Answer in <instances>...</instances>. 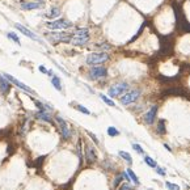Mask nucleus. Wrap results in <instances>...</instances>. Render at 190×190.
Listing matches in <instances>:
<instances>
[{
    "instance_id": "nucleus-1",
    "label": "nucleus",
    "mask_w": 190,
    "mask_h": 190,
    "mask_svg": "<svg viewBox=\"0 0 190 190\" xmlns=\"http://www.w3.org/2000/svg\"><path fill=\"white\" fill-rule=\"evenodd\" d=\"M109 59H110V56H109L108 53H92L89 54V55L87 56V59H85V62H87L88 64H90V66H100V64L105 63V62H108Z\"/></svg>"
},
{
    "instance_id": "nucleus-2",
    "label": "nucleus",
    "mask_w": 190,
    "mask_h": 190,
    "mask_svg": "<svg viewBox=\"0 0 190 190\" xmlns=\"http://www.w3.org/2000/svg\"><path fill=\"white\" fill-rule=\"evenodd\" d=\"M46 26L50 30L59 32V30H64V29L72 28V22L66 19H58V20H55V21H47L46 22Z\"/></svg>"
},
{
    "instance_id": "nucleus-3",
    "label": "nucleus",
    "mask_w": 190,
    "mask_h": 190,
    "mask_svg": "<svg viewBox=\"0 0 190 190\" xmlns=\"http://www.w3.org/2000/svg\"><path fill=\"white\" fill-rule=\"evenodd\" d=\"M140 95H142V90H140V89L130 90V92H126L125 95L121 96L119 102H121L122 105H130V104H134L135 101L140 97Z\"/></svg>"
},
{
    "instance_id": "nucleus-4",
    "label": "nucleus",
    "mask_w": 190,
    "mask_h": 190,
    "mask_svg": "<svg viewBox=\"0 0 190 190\" xmlns=\"http://www.w3.org/2000/svg\"><path fill=\"white\" fill-rule=\"evenodd\" d=\"M46 37L51 40L53 42H71L72 34L66 32H53V33H46Z\"/></svg>"
},
{
    "instance_id": "nucleus-5",
    "label": "nucleus",
    "mask_w": 190,
    "mask_h": 190,
    "mask_svg": "<svg viewBox=\"0 0 190 190\" xmlns=\"http://www.w3.org/2000/svg\"><path fill=\"white\" fill-rule=\"evenodd\" d=\"M127 89H129V84L125 81H121V83H117V84L111 85L110 88H109V96L110 97H119V96H122L125 92H127Z\"/></svg>"
},
{
    "instance_id": "nucleus-6",
    "label": "nucleus",
    "mask_w": 190,
    "mask_h": 190,
    "mask_svg": "<svg viewBox=\"0 0 190 190\" xmlns=\"http://www.w3.org/2000/svg\"><path fill=\"white\" fill-rule=\"evenodd\" d=\"M55 121H56V123H58V126H59V129H61V134H62V138L63 139H70L71 138V130H70V127H68V125H67V122L64 121L63 118H62L61 116H56L55 117Z\"/></svg>"
},
{
    "instance_id": "nucleus-7",
    "label": "nucleus",
    "mask_w": 190,
    "mask_h": 190,
    "mask_svg": "<svg viewBox=\"0 0 190 190\" xmlns=\"http://www.w3.org/2000/svg\"><path fill=\"white\" fill-rule=\"evenodd\" d=\"M89 76L90 79H102V77H106L108 76V70L102 66H95L89 70Z\"/></svg>"
},
{
    "instance_id": "nucleus-8",
    "label": "nucleus",
    "mask_w": 190,
    "mask_h": 190,
    "mask_svg": "<svg viewBox=\"0 0 190 190\" xmlns=\"http://www.w3.org/2000/svg\"><path fill=\"white\" fill-rule=\"evenodd\" d=\"M4 77H6L7 80H8L9 83H12V84H15L16 87H19L20 89H22V90H25V92H28V93H32V95H34V90L32 89V88H29L28 85H25L24 83H21L20 80H17L16 77H13L12 75H9V74H4Z\"/></svg>"
},
{
    "instance_id": "nucleus-9",
    "label": "nucleus",
    "mask_w": 190,
    "mask_h": 190,
    "mask_svg": "<svg viewBox=\"0 0 190 190\" xmlns=\"http://www.w3.org/2000/svg\"><path fill=\"white\" fill-rule=\"evenodd\" d=\"M157 105H153L150 108V110L144 114V122L147 125H152L156 119V114H157Z\"/></svg>"
},
{
    "instance_id": "nucleus-10",
    "label": "nucleus",
    "mask_w": 190,
    "mask_h": 190,
    "mask_svg": "<svg viewBox=\"0 0 190 190\" xmlns=\"http://www.w3.org/2000/svg\"><path fill=\"white\" fill-rule=\"evenodd\" d=\"M43 4L42 3H38V1H21L20 7L21 9L24 11H33V9H40Z\"/></svg>"
},
{
    "instance_id": "nucleus-11",
    "label": "nucleus",
    "mask_w": 190,
    "mask_h": 190,
    "mask_svg": "<svg viewBox=\"0 0 190 190\" xmlns=\"http://www.w3.org/2000/svg\"><path fill=\"white\" fill-rule=\"evenodd\" d=\"M15 26H16V29H19L20 32H21L24 35H26V37L32 38V40H34V41H40V38L37 37V34H34V33H33L32 30H29L28 28H25L24 25H21V24H16Z\"/></svg>"
},
{
    "instance_id": "nucleus-12",
    "label": "nucleus",
    "mask_w": 190,
    "mask_h": 190,
    "mask_svg": "<svg viewBox=\"0 0 190 190\" xmlns=\"http://www.w3.org/2000/svg\"><path fill=\"white\" fill-rule=\"evenodd\" d=\"M85 160H87L88 163H95V161L97 160V155H96L95 148L90 147V145L85 147Z\"/></svg>"
},
{
    "instance_id": "nucleus-13",
    "label": "nucleus",
    "mask_w": 190,
    "mask_h": 190,
    "mask_svg": "<svg viewBox=\"0 0 190 190\" xmlns=\"http://www.w3.org/2000/svg\"><path fill=\"white\" fill-rule=\"evenodd\" d=\"M9 90H11V83L4 77V75H0V92L3 95H7Z\"/></svg>"
},
{
    "instance_id": "nucleus-14",
    "label": "nucleus",
    "mask_w": 190,
    "mask_h": 190,
    "mask_svg": "<svg viewBox=\"0 0 190 190\" xmlns=\"http://www.w3.org/2000/svg\"><path fill=\"white\" fill-rule=\"evenodd\" d=\"M88 41H89V35H74L71 42L75 46H84L85 43H88Z\"/></svg>"
},
{
    "instance_id": "nucleus-15",
    "label": "nucleus",
    "mask_w": 190,
    "mask_h": 190,
    "mask_svg": "<svg viewBox=\"0 0 190 190\" xmlns=\"http://www.w3.org/2000/svg\"><path fill=\"white\" fill-rule=\"evenodd\" d=\"M35 118L40 119V121L47 122V123H53V118H51V116L49 114V111H45V110L37 111V113H35Z\"/></svg>"
},
{
    "instance_id": "nucleus-16",
    "label": "nucleus",
    "mask_w": 190,
    "mask_h": 190,
    "mask_svg": "<svg viewBox=\"0 0 190 190\" xmlns=\"http://www.w3.org/2000/svg\"><path fill=\"white\" fill-rule=\"evenodd\" d=\"M58 16H61V9H59L58 7H53V8H50V11H49V13H47L49 19H56Z\"/></svg>"
},
{
    "instance_id": "nucleus-17",
    "label": "nucleus",
    "mask_w": 190,
    "mask_h": 190,
    "mask_svg": "<svg viewBox=\"0 0 190 190\" xmlns=\"http://www.w3.org/2000/svg\"><path fill=\"white\" fill-rule=\"evenodd\" d=\"M126 173L129 174L130 180H131V181L134 182L135 185H139V184H140V182H139V180H138V177H136V174L134 173V171H132V169H130V168H129V169H127V171H126Z\"/></svg>"
},
{
    "instance_id": "nucleus-18",
    "label": "nucleus",
    "mask_w": 190,
    "mask_h": 190,
    "mask_svg": "<svg viewBox=\"0 0 190 190\" xmlns=\"http://www.w3.org/2000/svg\"><path fill=\"white\" fill-rule=\"evenodd\" d=\"M51 84L55 87L56 90H62V83H61V79L58 76H53L51 77Z\"/></svg>"
},
{
    "instance_id": "nucleus-19",
    "label": "nucleus",
    "mask_w": 190,
    "mask_h": 190,
    "mask_svg": "<svg viewBox=\"0 0 190 190\" xmlns=\"http://www.w3.org/2000/svg\"><path fill=\"white\" fill-rule=\"evenodd\" d=\"M118 155L121 156L122 159H125V160H126L129 164H131V163H132V157H131V155H130V153L125 152V151H118Z\"/></svg>"
},
{
    "instance_id": "nucleus-20",
    "label": "nucleus",
    "mask_w": 190,
    "mask_h": 190,
    "mask_svg": "<svg viewBox=\"0 0 190 190\" xmlns=\"http://www.w3.org/2000/svg\"><path fill=\"white\" fill-rule=\"evenodd\" d=\"M74 34L75 35H89V30L87 28H79V29H75Z\"/></svg>"
},
{
    "instance_id": "nucleus-21",
    "label": "nucleus",
    "mask_w": 190,
    "mask_h": 190,
    "mask_svg": "<svg viewBox=\"0 0 190 190\" xmlns=\"http://www.w3.org/2000/svg\"><path fill=\"white\" fill-rule=\"evenodd\" d=\"M7 37L11 38V40L13 41L15 43H17V45H21V42H20V38L16 35V33H13V32H8V33H7Z\"/></svg>"
},
{
    "instance_id": "nucleus-22",
    "label": "nucleus",
    "mask_w": 190,
    "mask_h": 190,
    "mask_svg": "<svg viewBox=\"0 0 190 190\" xmlns=\"http://www.w3.org/2000/svg\"><path fill=\"white\" fill-rule=\"evenodd\" d=\"M100 97H101V100H102L106 104V105H109V106H116L114 101H113V100H110V98H109L108 96H105V95H100Z\"/></svg>"
},
{
    "instance_id": "nucleus-23",
    "label": "nucleus",
    "mask_w": 190,
    "mask_h": 190,
    "mask_svg": "<svg viewBox=\"0 0 190 190\" xmlns=\"http://www.w3.org/2000/svg\"><path fill=\"white\" fill-rule=\"evenodd\" d=\"M144 161H145V164H147L148 166H151V168H156V161L153 160L152 157H150V156H145Z\"/></svg>"
},
{
    "instance_id": "nucleus-24",
    "label": "nucleus",
    "mask_w": 190,
    "mask_h": 190,
    "mask_svg": "<svg viewBox=\"0 0 190 190\" xmlns=\"http://www.w3.org/2000/svg\"><path fill=\"white\" fill-rule=\"evenodd\" d=\"M157 130H159V132L160 134H165V121L164 119H161L160 122H159V126H157Z\"/></svg>"
},
{
    "instance_id": "nucleus-25",
    "label": "nucleus",
    "mask_w": 190,
    "mask_h": 190,
    "mask_svg": "<svg viewBox=\"0 0 190 190\" xmlns=\"http://www.w3.org/2000/svg\"><path fill=\"white\" fill-rule=\"evenodd\" d=\"M108 134L110 135V136H117V135H119V131L116 129V127L110 126V127H108Z\"/></svg>"
},
{
    "instance_id": "nucleus-26",
    "label": "nucleus",
    "mask_w": 190,
    "mask_h": 190,
    "mask_svg": "<svg viewBox=\"0 0 190 190\" xmlns=\"http://www.w3.org/2000/svg\"><path fill=\"white\" fill-rule=\"evenodd\" d=\"M96 47L100 49V50H109V49H110L111 46L109 45V43L104 42V43H97V45H96Z\"/></svg>"
},
{
    "instance_id": "nucleus-27",
    "label": "nucleus",
    "mask_w": 190,
    "mask_h": 190,
    "mask_svg": "<svg viewBox=\"0 0 190 190\" xmlns=\"http://www.w3.org/2000/svg\"><path fill=\"white\" fill-rule=\"evenodd\" d=\"M76 109H77L79 111H81V113L87 114V116H89V114H90V111L88 110V109L85 108V106H83V105H77V106H76Z\"/></svg>"
},
{
    "instance_id": "nucleus-28",
    "label": "nucleus",
    "mask_w": 190,
    "mask_h": 190,
    "mask_svg": "<svg viewBox=\"0 0 190 190\" xmlns=\"http://www.w3.org/2000/svg\"><path fill=\"white\" fill-rule=\"evenodd\" d=\"M166 187L168 190H180V186L176 184H171V182H166Z\"/></svg>"
},
{
    "instance_id": "nucleus-29",
    "label": "nucleus",
    "mask_w": 190,
    "mask_h": 190,
    "mask_svg": "<svg viewBox=\"0 0 190 190\" xmlns=\"http://www.w3.org/2000/svg\"><path fill=\"white\" fill-rule=\"evenodd\" d=\"M122 178H123V174H119V176H117L116 177V180H114V184H113V186L116 187V186H118L119 185V182L122 181Z\"/></svg>"
},
{
    "instance_id": "nucleus-30",
    "label": "nucleus",
    "mask_w": 190,
    "mask_h": 190,
    "mask_svg": "<svg viewBox=\"0 0 190 190\" xmlns=\"http://www.w3.org/2000/svg\"><path fill=\"white\" fill-rule=\"evenodd\" d=\"M132 148H134V150L136 151L138 153H143V152H144V151H143V148H142V145L136 144V143H134V144H132Z\"/></svg>"
},
{
    "instance_id": "nucleus-31",
    "label": "nucleus",
    "mask_w": 190,
    "mask_h": 190,
    "mask_svg": "<svg viewBox=\"0 0 190 190\" xmlns=\"http://www.w3.org/2000/svg\"><path fill=\"white\" fill-rule=\"evenodd\" d=\"M77 155H79L80 157V163L83 161V155H81V142H79V144H77Z\"/></svg>"
},
{
    "instance_id": "nucleus-32",
    "label": "nucleus",
    "mask_w": 190,
    "mask_h": 190,
    "mask_svg": "<svg viewBox=\"0 0 190 190\" xmlns=\"http://www.w3.org/2000/svg\"><path fill=\"white\" fill-rule=\"evenodd\" d=\"M119 190H131V186H130L129 184H123L121 187H119Z\"/></svg>"
},
{
    "instance_id": "nucleus-33",
    "label": "nucleus",
    "mask_w": 190,
    "mask_h": 190,
    "mask_svg": "<svg viewBox=\"0 0 190 190\" xmlns=\"http://www.w3.org/2000/svg\"><path fill=\"white\" fill-rule=\"evenodd\" d=\"M88 135H89V136H90V138H92V139H93V142H95V143H96V144H98V140H97V138H96V136H95V135H93V134H92V132H88Z\"/></svg>"
},
{
    "instance_id": "nucleus-34",
    "label": "nucleus",
    "mask_w": 190,
    "mask_h": 190,
    "mask_svg": "<svg viewBox=\"0 0 190 190\" xmlns=\"http://www.w3.org/2000/svg\"><path fill=\"white\" fill-rule=\"evenodd\" d=\"M38 70H40L42 74H47V70L45 68V66H40V67H38Z\"/></svg>"
},
{
    "instance_id": "nucleus-35",
    "label": "nucleus",
    "mask_w": 190,
    "mask_h": 190,
    "mask_svg": "<svg viewBox=\"0 0 190 190\" xmlns=\"http://www.w3.org/2000/svg\"><path fill=\"white\" fill-rule=\"evenodd\" d=\"M157 173L160 174V176H165V172H164V169H161V168H157Z\"/></svg>"
}]
</instances>
